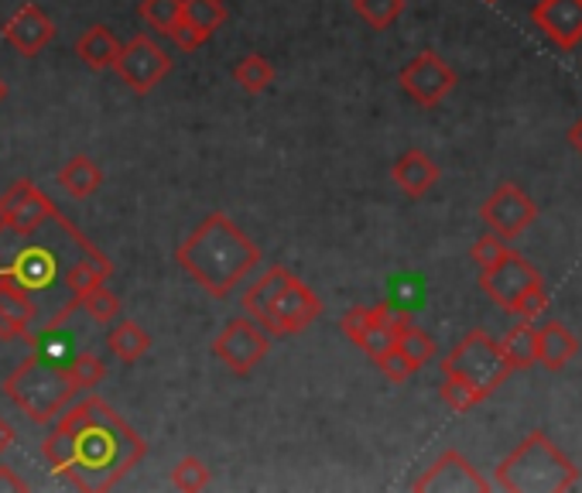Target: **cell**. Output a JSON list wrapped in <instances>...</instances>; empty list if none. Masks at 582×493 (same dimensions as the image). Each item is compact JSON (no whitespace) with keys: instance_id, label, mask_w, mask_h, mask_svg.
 Wrapping results in <instances>:
<instances>
[{"instance_id":"1f68e13d","label":"cell","mask_w":582,"mask_h":493,"mask_svg":"<svg viewBox=\"0 0 582 493\" xmlns=\"http://www.w3.org/2000/svg\"><path fill=\"white\" fill-rule=\"evenodd\" d=\"M213 483V473L203 460L196 456H186V460H178L175 470H171V486L175 490H186V493H199Z\"/></svg>"},{"instance_id":"8d00e7d4","label":"cell","mask_w":582,"mask_h":493,"mask_svg":"<svg viewBox=\"0 0 582 493\" xmlns=\"http://www.w3.org/2000/svg\"><path fill=\"white\" fill-rule=\"evenodd\" d=\"M507 250H511V244H507L504 237L490 234V237H480V240L473 244V260H476L480 272H486V267H494Z\"/></svg>"},{"instance_id":"52a82bcc","label":"cell","mask_w":582,"mask_h":493,"mask_svg":"<svg viewBox=\"0 0 582 493\" xmlns=\"http://www.w3.org/2000/svg\"><path fill=\"white\" fill-rule=\"evenodd\" d=\"M56 216L59 209L52 206V199L34 183H28V178H18V183L0 196V227H8V234L31 237L45 223H56Z\"/></svg>"},{"instance_id":"6da1fadb","label":"cell","mask_w":582,"mask_h":493,"mask_svg":"<svg viewBox=\"0 0 582 493\" xmlns=\"http://www.w3.org/2000/svg\"><path fill=\"white\" fill-rule=\"evenodd\" d=\"M41 456L76 490L107 493L148 456V442L103 397L89 394L52 422V432L41 442Z\"/></svg>"},{"instance_id":"7c38bea8","label":"cell","mask_w":582,"mask_h":493,"mask_svg":"<svg viewBox=\"0 0 582 493\" xmlns=\"http://www.w3.org/2000/svg\"><path fill=\"white\" fill-rule=\"evenodd\" d=\"M542 275L534 272V267L517 254V250H507L494 267H486V272H480V288L494 298L504 312L514 308V302L521 298V292L527 285H534Z\"/></svg>"},{"instance_id":"ee69618b","label":"cell","mask_w":582,"mask_h":493,"mask_svg":"<svg viewBox=\"0 0 582 493\" xmlns=\"http://www.w3.org/2000/svg\"><path fill=\"white\" fill-rule=\"evenodd\" d=\"M486 4H494V0H486Z\"/></svg>"},{"instance_id":"ac0fdd59","label":"cell","mask_w":582,"mask_h":493,"mask_svg":"<svg viewBox=\"0 0 582 493\" xmlns=\"http://www.w3.org/2000/svg\"><path fill=\"white\" fill-rule=\"evenodd\" d=\"M343 333L353 346H361L371 361L377 353H384L387 346H394V333H387L377 319H374V308H364V305H356L349 308L346 316H343Z\"/></svg>"},{"instance_id":"484cf974","label":"cell","mask_w":582,"mask_h":493,"mask_svg":"<svg viewBox=\"0 0 582 493\" xmlns=\"http://www.w3.org/2000/svg\"><path fill=\"white\" fill-rule=\"evenodd\" d=\"M234 79H237V86L244 89V93L257 97V93H264V89L275 82V69L260 52H250V56H244L234 66Z\"/></svg>"},{"instance_id":"83f0119b","label":"cell","mask_w":582,"mask_h":493,"mask_svg":"<svg viewBox=\"0 0 582 493\" xmlns=\"http://www.w3.org/2000/svg\"><path fill=\"white\" fill-rule=\"evenodd\" d=\"M72 305L76 308H86L97 323H114V316L120 312V298L107 285H93V288H86V292H76L72 295Z\"/></svg>"},{"instance_id":"9c48e42d","label":"cell","mask_w":582,"mask_h":493,"mask_svg":"<svg viewBox=\"0 0 582 493\" xmlns=\"http://www.w3.org/2000/svg\"><path fill=\"white\" fill-rule=\"evenodd\" d=\"M480 216L490 227V234H497L511 244L521 234H527L531 223L539 219V206L531 203V196L521 186L504 183V186H497L494 193H490V199L480 206Z\"/></svg>"},{"instance_id":"d6986e66","label":"cell","mask_w":582,"mask_h":493,"mask_svg":"<svg viewBox=\"0 0 582 493\" xmlns=\"http://www.w3.org/2000/svg\"><path fill=\"white\" fill-rule=\"evenodd\" d=\"M575 356H579V336L565 323L552 319L539 326V367H545L549 374H559Z\"/></svg>"},{"instance_id":"f6af8a7d","label":"cell","mask_w":582,"mask_h":493,"mask_svg":"<svg viewBox=\"0 0 582 493\" xmlns=\"http://www.w3.org/2000/svg\"><path fill=\"white\" fill-rule=\"evenodd\" d=\"M0 267H4V260H0Z\"/></svg>"},{"instance_id":"7a4b0ae2","label":"cell","mask_w":582,"mask_h":493,"mask_svg":"<svg viewBox=\"0 0 582 493\" xmlns=\"http://www.w3.org/2000/svg\"><path fill=\"white\" fill-rule=\"evenodd\" d=\"M175 260L213 298H227L260 264V247L237 227L230 216L213 213L183 244H178Z\"/></svg>"},{"instance_id":"f546056e","label":"cell","mask_w":582,"mask_h":493,"mask_svg":"<svg viewBox=\"0 0 582 493\" xmlns=\"http://www.w3.org/2000/svg\"><path fill=\"white\" fill-rule=\"evenodd\" d=\"M353 11L361 21H367L374 31L391 28L401 14H405V0H353Z\"/></svg>"},{"instance_id":"f35d334b","label":"cell","mask_w":582,"mask_h":493,"mask_svg":"<svg viewBox=\"0 0 582 493\" xmlns=\"http://www.w3.org/2000/svg\"><path fill=\"white\" fill-rule=\"evenodd\" d=\"M0 490H11V493H24L28 490V483L18 476V470H11V466H4L0 463Z\"/></svg>"},{"instance_id":"74e56055","label":"cell","mask_w":582,"mask_h":493,"mask_svg":"<svg viewBox=\"0 0 582 493\" xmlns=\"http://www.w3.org/2000/svg\"><path fill=\"white\" fill-rule=\"evenodd\" d=\"M168 38L178 45V49H183V52H196V49H203V45L209 41L203 31H196L193 24H186L183 18H178L175 24H171V31H168Z\"/></svg>"},{"instance_id":"30bf717a","label":"cell","mask_w":582,"mask_h":493,"mask_svg":"<svg viewBox=\"0 0 582 493\" xmlns=\"http://www.w3.org/2000/svg\"><path fill=\"white\" fill-rule=\"evenodd\" d=\"M397 82L418 107L432 110L456 89V72L445 66V59L438 52H418L405 69H401Z\"/></svg>"},{"instance_id":"d6a6232c","label":"cell","mask_w":582,"mask_h":493,"mask_svg":"<svg viewBox=\"0 0 582 493\" xmlns=\"http://www.w3.org/2000/svg\"><path fill=\"white\" fill-rule=\"evenodd\" d=\"M138 14L151 24V28H158V31H171V24L183 18V0H141V8H138Z\"/></svg>"},{"instance_id":"ffe728a7","label":"cell","mask_w":582,"mask_h":493,"mask_svg":"<svg viewBox=\"0 0 582 493\" xmlns=\"http://www.w3.org/2000/svg\"><path fill=\"white\" fill-rule=\"evenodd\" d=\"M76 56L86 69L103 72V69H114V62L120 56V41L107 24H93L76 38Z\"/></svg>"},{"instance_id":"60d3db41","label":"cell","mask_w":582,"mask_h":493,"mask_svg":"<svg viewBox=\"0 0 582 493\" xmlns=\"http://www.w3.org/2000/svg\"><path fill=\"white\" fill-rule=\"evenodd\" d=\"M569 145H572V148H575V151L582 155V117H579V120H575V124L569 127Z\"/></svg>"},{"instance_id":"cb8c5ba5","label":"cell","mask_w":582,"mask_h":493,"mask_svg":"<svg viewBox=\"0 0 582 493\" xmlns=\"http://www.w3.org/2000/svg\"><path fill=\"white\" fill-rule=\"evenodd\" d=\"M107 346H110V353L117 356L120 364H138L141 356H148V349H151V333L141 329L134 319H120L110 329Z\"/></svg>"},{"instance_id":"603a6c76","label":"cell","mask_w":582,"mask_h":493,"mask_svg":"<svg viewBox=\"0 0 582 493\" xmlns=\"http://www.w3.org/2000/svg\"><path fill=\"white\" fill-rule=\"evenodd\" d=\"M59 186H62L72 199H89V196H97L100 186H103V168H100L93 158L76 155V158H69V161L59 168Z\"/></svg>"},{"instance_id":"3957f363","label":"cell","mask_w":582,"mask_h":493,"mask_svg":"<svg viewBox=\"0 0 582 493\" xmlns=\"http://www.w3.org/2000/svg\"><path fill=\"white\" fill-rule=\"evenodd\" d=\"M4 394L34 425H52L69 408V401L82 391H79L69 364H59V361H52V356L31 353L28 361H21L8 374Z\"/></svg>"},{"instance_id":"7bdbcfd3","label":"cell","mask_w":582,"mask_h":493,"mask_svg":"<svg viewBox=\"0 0 582 493\" xmlns=\"http://www.w3.org/2000/svg\"><path fill=\"white\" fill-rule=\"evenodd\" d=\"M8 93H11V89H8L4 76H0V103H4V100H8Z\"/></svg>"},{"instance_id":"b9f144b4","label":"cell","mask_w":582,"mask_h":493,"mask_svg":"<svg viewBox=\"0 0 582 493\" xmlns=\"http://www.w3.org/2000/svg\"><path fill=\"white\" fill-rule=\"evenodd\" d=\"M18 336H21V333H18V329H14V326H11V323L4 319V316H0V339L8 343V339H18Z\"/></svg>"},{"instance_id":"e575fe53","label":"cell","mask_w":582,"mask_h":493,"mask_svg":"<svg viewBox=\"0 0 582 493\" xmlns=\"http://www.w3.org/2000/svg\"><path fill=\"white\" fill-rule=\"evenodd\" d=\"M549 308V288H545V282L539 278V282H534V285H527L524 292H521V298L514 302V316H521V319H539L542 316V312Z\"/></svg>"},{"instance_id":"7402d4cb","label":"cell","mask_w":582,"mask_h":493,"mask_svg":"<svg viewBox=\"0 0 582 493\" xmlns=\"http://www.w3.org/2000/svg\"><path fill=\"white\" fill-rule=\"evenodd\" d=\"M501 353L511 371H527L539 364V326L531 319H521L517 326H511L501 339Z\"/></svg>"},{"instance_id":"f1b7e54d","label":"cell","mask_w":582,"mask_h":493,"mask_svg":"<svg viewBox=\"0 0 582 493\" xmlns=\"http://www.w3.org/2000/svg\"><path fill=\"white\" fill-rule=\"evenodd\" d=\"M394 346L408 356V361L415 364V371H422L428 361H435V339L425 329L412 326V323L394 336Z\"/></svg>"},{"instance_id":"4dcf8cb0","label":"cell","mask_w":582,"mask_h":493,"mask_svg":"<svg viewBox=\"0 0 582 493\" xmlns=\"http://www.w3.org/2000/svg\"><path fill=\"white\" fill-rule=\"evenodd\" d=\"M438 394H442V401H445V405H450L453 412H470V408H476L480 401L486 397L483 391H476L470 381H463V377H456V374H442Z\"/></svg>"},{"instance_id":"44dd1931","label":"cell","mask_w":582,"mask_h":493,"mask_svg":"<svg viewBox=\"0 0 582 493\" xmlns=\"http://www.w3.org/2000/svg\"><path fill=\"white\" fill-rule=\"evenodd\" d=\"M292 278H295V275L288 272V267H282V264H275L264 278H257V282L244 292V298H240V305H244L247 316L260 323V319L267 316V312H272V305L278 302V295L285 292V285H288Z\"/></svg>"},{"instance_id":"4fadbf2b","label":"cell","mask_w":582,"mask_h":493,"mask_svg":"<svg viewBox=\"0 0 582 493\" xmlns=\"http://www.w3.org/2000/svg\"><path fill=\"white\" fill-rule=\"evenodd\" d=\"M412 490H418V493H425V490H438V493H466V490L486 493L490 490V480H483L463 453L450 450V453H442L425 470V476H418L412 483Z\"/></svg>"},{"instance_id":"4316f807","label":"cell","mask_w":582,"mask_h":493,"mask_svg":"<svg viewBox=\"0 0 582 493\" xmlns=\"http://www.w3.org/2000/svg\"><path fill=\"white\" fill-rule=\"evenodd\" d=\"M183 21L213 38L227 21V8H223V0H183Z\"/></svg>"},{"instance_id":"9a60e30c","label":"cell","mask_w":582,"mask_h":493,"mask_svg":"<svg viewBox=\"0 0 582 493\" xmlns=\"http://www.w3.org/2000/svg\"><path fill=\"white\" fill-rule=\"evenodd\" d=\"M56 38V24L52 18L45 14L38 4H24L8 24H4V41L11 45V49H18L21 56H38L45 45H49Z\"/></svg>"},{"instance_id":"277c9868","label":"cell","mask_w":582,"mask_h":493,"mask_svg":"<svg viewBox=\"0 0 582 493\" xmlns=\"http://www.w3.org/2000/svg\"><path fill=\"white\" fill-rule=\"evenodd\" d=\"M575 483H579L575 463L545 432H531L497 470V486L514 493H534V490L559 493V490H572Z\"/></svg>"},{"instance_id":"5bb4252c","label":"cell","mask_w":582,"mask_h":493,"mask_svg":"<svg viewBox=\"0 0 582 493\" xmlns=\"http://www.w3.org/2000/svg\"><path fill=\"white\" fill-rule=\"evenodd\" d=\"M531 18L562 52H575L582 45V0H542Z\"/></svg>"},{"instance_id":"8fae6325","label":"cell","mask_w":582,"mask_h":493,"mask_svg":"<svg viewBox=\"0 0 582 493\" xmlns=\"http://www.w3.org/2000/svg\"><path fill=\"white\" fill-rule=\"evenodd\" d=\"M323 298L312 292L308 285H302L298 278H292L285 285V292L278 295V302L272 305V312L260 319V326L272 336H295L302 329H308L323 316Z\"/></svg>"},{"instance_id":"836d02e7","label":"cell","mask_w":582,"mask_h":493,"mask_svg":"<svg viewBox=\"0 0 582 493\" xmlns=\"http://www.w3.org/2000/svg\"><path fill=\"white\" fill-rule=\"evenodd\" d=\"M374 364L381 367V374L387 377V381H394V384H405V381H412L418 371H415V364L408 361L405 353H401L397 346H387L384 353H377L374 356Z\"/></svg>"},{"instance_id":"d590c367","label":"cell","mask_w":582,"mask_h":493,"mask_svg":"<svg viewBox=\"0 0 582 493\" xmlns=\"http://www.w3.org/2000/svg\"><path fill=\"white\" fill-rule=\"evenodd\" d=\"M69 371H72V377H76L79 391H93V387L107 377L103 361H100L97 353H82V356H76V361H69Z\"/></svg>"},{"instance_id":"5b68a950","label":"cell","mask_w":582,"mask_h":493,"mask_svg":"<svg viewBox=\"0 0 582 493\" xmlns=\"http://www.w3.org/2000/svg\"><path fill=\"white\" fill-rule=\"evenodd\" d=\"M442 374H456L470 381L476 391L494 394L514 371L507 367L501 343L494 336H486L483 329H473L470 336L460 339V346L442 361Z\"/></svg>"},{"instance_id":"d4e9b609","label":"cell","mask_w":582,"mask_h":493,"mask_svg":"<svg viewBox=\"0 0 582 493\" xmlns=\"http://www.w3.org/2000/svg\"><path fill=\"white\" fill-rule=\"evenodd\" d=\"M110 275H114V264L97 247H89V250H82V257L66 272V285L76 295V292H86V288H93V285H107Z\"/></svg>"},{"instance_id":"ab89813d","label":"cell","mask_w":582,"mask_h":493,"mask_svg":"<svg viewBox=\"0 0 582 493\" xmlns=\"http://www.w3.org/2000/svg\"><path fill=\"white\" fill-rule=\"evenodd\" d=\"M14 428H11V422H4V415H0V456H4L11 445H14Z\"/></svg>"},{"instance_id":"ba28073f","label":"cell","mask_w":582,"mask_h":493,"mask_svg":"<svg viewBox=\"0 0 582 493\" xmlns=\"http://www.w3.org/2000/svg\"><path fill=\"white\" fill-rule=\"evenodd\" d=\"M114 72L134 89V93H151V89L171 72V59L148 34H134L127 45H120Z\"/></svg>"},{"instance_id":"e0dca14e","label":"cell","mask_w":582,"mask_h":493,"mask_svg":"<svg viewBox=\"0 0 582 493\" xmlns=\"http://www.w3.org/2000/svg\"><path fill=\"white\" fill-rule=\"evenodd\" d=\"M4 272L24 288V292H38V288H49L56 278V257L49 247H24L14 254L11 264H4Z\"/></svg>"},{"instance_id":"8992f818","label":"cell","mask_w":582,"mask_h":493,"mask_svg":"<svg viewBox=\"0 0 582 493\" xmlns=\"http://www.w3.org/2000/svg\"><path fill=\"white\" fill-rule=\"evenodd\" d=\"M267 353H272V336H267V329L250 316L230 319L227 326L219 329V336L213 339V356L223 367L240 374V377L250 374Z\"/></svg>"},{"instance_id":"2e32d148","label":"cell","mask_w":582,"mask_h":493,"mask_svg":"<svg viewBox=\"0 0 582 493\" xmlns=\"http://www.w3.org/2000/svg\"><path fill=\"white\" fill-rule=\"evenodd\" d=\"M391 178H394V186H397L401 193H405V196L422 199V196L438 183V165H435L425 151L412 148V151H405V155H401V158L394 161Z\"/></svg>"}]
</instances>
